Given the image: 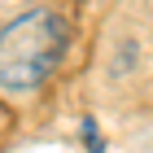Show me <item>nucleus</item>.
Masks as SVG:
<instances>
[{"mask_svg": "<svg viewBox=\"0 0 153 153\" xmlns=\"http://www.w3.org/2000/svg\"><path fill=\"white\" fill-rule=\"evenodd\" d=\"M66 53V22L53 9H31L0 31V88L31 92L57 70Z\"/></svg>", "mask_w": 153, "mask_h": 153, "instance_id": "obj_1", "label": "nucleus"}, {"mask_svg": "<svg viewBox=\"0 0 153 153\" xmlns=\"http://www.w3.org/2000/svg\"><path fill=\"white\" fill-rule=\"evenodd\" d=\"M83 136H88V149L101 153V140H96V123H92V118H83Z\"/></svg>", "mask_w": 153, "mask_h": 153, "instance_id": "obj_2", "label": "nucleus"}]
</instances>
